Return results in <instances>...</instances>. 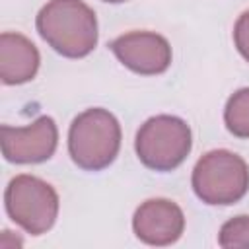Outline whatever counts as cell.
I'll use <instances>...</instances> for the list:
<instances>
[{
	"label": "cell",
	"instance_id": "cell-3",
	"mask_svg": "<svg viewBox=\"0 0 249 249\" xmlns=\"http://www.w3.org/2000/svg\"><path fill=\"white\" fill-rule=\"evenodd\" d=\"M193 191L210 206H230L239 202L249 191V165L230 150L206 152L193 169Z\"/></svg>",
	"mask_w": 249,
	"mask_h": 249
},
{
	"label": "cell",
	"instance_id": "cell-9",
	"mask_svg": "<svg viewBox=\"0 0 249 249\" xmlns=\"http://www.w3.org/2000/svg\"><path fill=\"white\" fill-rule=\"evenodd\" d=\"M37 47L21 33L4 31L0 35V80L6 86L31 82L39 70Z\"/></svg>",
	"mask_w": 249,
	"mask_h": 249
},
{
	"label": "cell",
	"instance_id": "cell-11",
	"mask_svg": "<svg viewBox=\"0 0 249 249\" xmlns=\"http://www.w3.org/2000/svg\"><path fill=\"white\" fill-rule=\"evenodd\" d=\"M218 245L224 249L249 247V216L241 214L224 222L218 233Z\"/></svg>",
	"mask_w": 249,
	"mask_h": 249
},
{
	"label": "cell",
	"instance_id": "cell-4",
	"mask_svg": "<svg viewBox=\"0 0 249 249\" xmlns=\"http://www.w3.org/2000/svg\"><path fill=\"white\" fill-rule=\"evenodd\" d=\"M193 148L189 124L173 115H156L144 121L136 132L134 150L142 165L152 171H173Z\"/></svg>",
	"mask_w": 249,
	"mask_h": 249
},
{
	"label": "cell",
	"instance_id": "cell-1",
	"mask_svg": "<svg viewBox=\"0 0 249 249\" xmlns=\"http://www.w3.org/2000/svg\"><path fill=\"white\" fill-rule=\"evenodd\" d=\"M35 25L41 39L66 58H84L97 45V18L84 0H49Z\"/></svg>",
	"mask_w": 249,
	"mask_h": 249
},
{
	"label": "cell",
	"instance_id": "cell-5",
	"mask_svg": "<svg viewBox=\"0 0 249 249\" xmlns=\"http://www.w3.org/2000/svg\"><path fill=\"white\" fill-rule=\"evenodd\" d=\"M4 206L12 222L31 235L49 231L58 216V195L54 187L35 175H16L4 193Z\"/></svg>",
	"mask_w": 249,
	"mask_h": 249
},
{
	"label": "cell",
	"instance_id": "cell-7",
	"mask_svg": "<svg viewBox=\"0 0 249 249\" xmlns=\"http://www.w3.org/2000/svg\"><path fill=\"white\" fill-rule=\"evenodd\" d=\"M123 66L142 76H156L171 64V45L156 31H128L109 43Z\"/></svg>",
	"mask_w": 249,
	"mask_h": 249
},
{
	"label": "cell",
	"instance_id": "cell-8",
	"mask_svg": "<svg viewBox=\"0 0 249 249\" xmlns=\"http://www.w3.org/2000/svg\"><path fill=\"white\" fill-rule=\"evenodd\" d=\"M132 231L146 245L165 247L183 235L185 214L169 198H148L134 210Z\"/></svg>",
	"mask_w": 249,
	"mask_h": 249
},
{
	"label": "cell",
	"instance_id": "cell-13",
	"mask_svg": "<svg viewBox=\"0 0 249 249\" xmlns=\"http://www.w3.org/2000/svg\"><path fill=\"white\" fill-rule=\"evenodd\" d=\"M103 2H109V4H121V2H124V0H103Z\"/></svg>",
	"mask_w": 249,
	"mask_h": 249
},
{
	"label": "cell",
	"instance_id": "cell-6",
	"mask_svg": "<svg viewBox=\"0 0 249 249\" xmlns=\"http://www.w3.org/2000/svg\"><path fill=\"white\" fill-rule=\"evenodd\" d=\"M2 156L10 163H41L53 158L58 144V128L53 117H37L25 126H0Z\"/></svg>",
	"mask_w": 249,
	"mask_h": 249
},
{
	"label": "cell",
	"instance_id": "cell-12",
	"mask_svg": "<svg viewBox=\"0 0 249 249\" xmlns=\"http://www.w3.org/2000/svg\"><path fill=\"white\" fill-rule=\"evenodd\" d=\"M233 43L239 54L249 62V10H245L233 25Z\"/></svg>",
	"mask_w": 249,
	"mask_h": 249
},
{
	"label": "cell",
	"instance_id": "cell-2",
	"mask_svg": "<svg viewBox=\"0 0 249 249\" xmlns=\"http://www.w3.org/2000/svg\"><path fill=\"white\" fill-rule=\"evenodd\" d=\"M121 124L117 117L91 107L82 111L68 128V154L84 171H101L109 167L121 150Z\"/></svg>",
	"mask_w": 249,
	"mask_h": 249
},
{
	"label": "cell",
	"instance_id": "cell-10",
	"mask_svg": "<svg viewBox=\"0 0 249 249\" xmlns=\"http://www.w3.org/2000/svg\"><path fill=\"white\" fill-rule=\"evenodd\" d=\"M226 128L237 138H249V88H241L230 95L224 107Z\"/></svg>",
	"mask_w": 249,
	"mask_h": 249
}]
</instances>
